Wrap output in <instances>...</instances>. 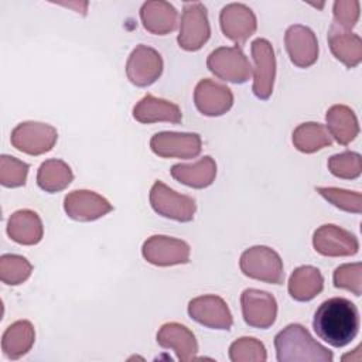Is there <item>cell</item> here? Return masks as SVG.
Wrapping results in <instances>:
<instances>
[{
	"label": "cell",
	"instance_id": "1",
	"mask_svg": "<svg viewBox=\"0 0 362 362\" xmlns=\"http://www.w3.org/2000/svg\"><path fill=\"white\" fill-rule=\"evenodd\" d=\"M359 325L356 305L344 297H332L324 301L313 318L315 334L334 348L348 345L358 335Z\"/></svg>",
	"mask_w": 362,
	"mask_h": 362
},
{
	"label": "cell",
	"instance_id": "2",
	"mask_svg": "<svg viewBox=\"0 0 362 362\" xmlns=\"http://www.w3.org/2000/svg\"><path fill=\"white\" fill-rule=\"evenodd\" d=\"M279 362H332L334 355L300 324H290L274 337Z\"/></svg>",
	"mask_w": 362,
	"mask_h": 362
},
{
	"label": "cell",
	"instance_id": "3",
	"mask_svg": "<svg viewBox=\"0 0 362 362\" xmlns=\"http://www.w3.org/2000/svg\"><path fill=\"white\" fill-rule=\"evenodd\" d=\"M245 276L272 284H281L284 280L283 262L279 253L267 246H253L246 249L239 262Z\"/></svg>",
	"mask_w": 362,
	"mask_h": 362
},
{
	"label": "cell",
	"instance_id": "4",
	"mask_svg": "<svg viewBox=\"0 0 362 362\" xmlns=\"http://www.w3.org/2000/svg\"><path fill=\"white\" fill-rule=\"evenodd\" d=\"M208 69L222 81L243 83L252 75V66L240 47H219L206 59Z\"/></svg>",
	"mask_w": 362,
	"mask_h": 362
},
{
	"label": "cell",
	"instance_id": "5",
	"mask_svg": "<svg viewBox=\"0 0 362 362\" xmlns=\"http://www.w3.org/2000/svg\"><path fill=\"white\" fill-rule=\"evenodd\" d=\"M209 35L211 28L205 6L199 1L184 3L177 38L180 47L185 51H197L209 40Z\"/></svg>",
	"mask_w": 362,
	"mask_h": 362
},
{
	"label": "cell",
	"instance_id": "6",
	"mask_svg": "<svg viewBox=\"0 0 362 362\" xmlns=\"http://www.w3.org/2000/svg\"><path fill=\"white\" fill-rule=\"evenodd\" d=\"M150 205L158 215L178 222L192 221L197 209L192 197L178 194L161 181H156L150 189Z\"/></svg>",
	"mask_w": 362,
	"mask_h": 362
},
{
	"label": "cell",
	"instance_id": "7",
	"mask_svg": "<svg viewBox=\"0 0 362 362\" xmlns=\"http://www.w3.org/2000/svg\"><path fill=\"white\" fill-rule=\"evenodd\" d=\"M58 139L57 129L40 122H24L11 132V144L30 156H40L49 151Z\"/></svg>",
	"mask_w": 362,
	"mask_h": 362
},
{
	"label": "cell",
	"instance_id": "8",
	"mask_svg": "<svg viewBox=\"0 0 362 362\" xmlns=\"http://www.w3.org/2000/svg\"><path fill=\"white\" fill-rule=\"evenodd\" d=\"M253 68V93L256 98L266 100L273 93L276 76V58L272 44L264 38H257L252 42Z\"/></svg>",
	"mask_w": 362,
	"mask_h": 362
},
{
	"label": "cell",
	"instance_id": "9",
	"mask_svg": "<svg viewBox=\"0 0 362 362\" xmlns=\"http://www.w3.org/2000/svg\"><path fill=\"white\" fill-rule=\"evenodd\" d=\"M143 257L156 266H174L189 262V246L187 242L164 235L150 236L141 249Z\"/></svg>",
	"mask_w": 362,
	"mask_h": 362
},
{
	"label": "cell",
	"instance_id": "10",
	"mask_svg": "<svg viewBox=\"0 0 362 362\" xmlns=\"http://www.w3.org/2000/svg\"><path fill=\"white\" fill-rule=\"evenodd\" d=\"M240 305L243 320L249 327L266 329L276 321L277 303L267 291L246 288L240 296Z\"/></svg>",
	"mask_w": 362,
	"mask_h": 362
},
{
	"label": "cell",
	"instance_id": "11",
	"mask_svg": "<svg viewBox=\"0 0 362 362\" xmlns=\"http://www.w3.org/2000/svg\"><path fill=\"white\" fill-rule=\"evenodd\" d=\"M201 146L202 141L197 133L161 132L150 140L153 153L164 158H194L201 153Z\"/></svg>",
	"mask_w": 362,
	"mask_h": 362
},
{
	"label": "cell",
	"instance_id": "12",
	"mask_svg": "<svg viewBox=\"0 0 362 362\" xmlns=\"http://www.w3.org/2000/svg\"><path fill=\"white\" fill-rule=\"evenodd\" d=\"M315 252L328 257L354 256L358 253L359 242L354 233L337 225H322L313 236Z\"/></svg>",
	"mask_w": 362,
	"mask_h": 362
},
{
	"label": "cell",
	"instance_id": "13",
	"mask_svg": "<svg viewBox=\"0 0 362 362\" xmlns=\"http://www.w3.org/2000/svg\"><path fill=\"white\" fill-rule=\"evenodd\" d=\"M163 72V59L161 55L151 47L137 45L127 62H126V75L129 81L136 86H148L154 83Z\"/></svg>",
	"mask_w": 362,
	"mask_h": 362
},
{
	"label": "cell",
	"instance_id": "14",
	"mask_svg": "<svg viewBox=\"0 0 362 362\" xmlns=\"http://www.w3.org/2000/svg\"><path fill=\"white\" fill-rule=\"evenodd\" d=\"M188 314L198 324L214 329H229L233 324L228 304L214 294L192 298L188 303Z\"/></svg>",
	"mask_w": 362,
	"mask_h": 362
},
{
	"label": "cell",
	"instance_id": "15",
	"mask_svg": "<svg viewBox=\"0 0 362 362\" xmlns=\"http://www.w3.org/2000/svg\"><path fill=\"white\" fill-rule=\"evenodd\" d=\"M64 209L69 218L81 222H89L105 216L113 209V206L106 198L93 191L76 189L65 197Z\"/></svg>",
	"mask_w": 362,
	"mask_h": 362
},
{
	"label": "cell",
	"instance_id": "16",
	"mask_svg": "<svg viewBox=\"0 0 362 362\" xmlns=\"http://www.w3.org/2000/svg\"><path fill=\"white\" fill-rule=\"evenodd\" d=\"M221 28L226 38L238 45L243 44L257 27L253 11L242 3H230L221 10Z\"/></svg>",
	"mask_w": 362,
	"mask_h": 362
},
{
	"label": "cell",
	"instance_id": "17",
	"mask_svg": "<svg viewBox=\"0 0 362 362\" xmlns=\"http://www.w3.org/2000/svg\"><path fill=\"white\" fill-rule=\"evenodd\" d=\"M286 49L294 65L298 68L311 66L318 58V41L315 34L305 25H290L284 35Z\"/></svg>",
	"mask_w": 362,
	"mask_h": 362
},
{
	"label": "cell",
	"instance_id": "18",
	"mask_svg": "<svg viewBox=\"0 0 362 362\" xmlns=\"http://www.w3.org/2000/svg\"><path fill=\"white\" fill-rule=\"evenodd\" d=\"M194 102L197 109L205 116H221L233 105L230 89L212 79H202L194 90Z\"/></svg>",
	"mask_w": 362,
	"mask_h": 362
},
{
	"label": "cell",
	"instance_id": "19",
	"mask_svg": "<svg viewBox=\"0 0 362 362\" xmlns=\"http://www.w3.org/2000/svg\"><path fill=\"white\" fill-rule=\"evenodd\" d=\"M157 342L165 349H173L178 361H191L198 352V344L192 331L178 322H167L157 332Z\"/></svg>",
	"mask_w": 362,
	"mask_h": 362
},
{
	"label": "cell",
	"instance_id": "20",
	"mask_svg": "<svg viewBox=\"0 0 362 362\" xmlns=\"http://www.w3.org/2000/svg\"><path fill=\"white\" fill-rule=\"evenodd\" d=\"M143 27L156 35H165L177 28L178 13L168 1H146L140 8Z\"/></svg>",
	"mask_w": 362,
	"mask_h": 362
},
{
	"label": "cell",
	"instance_id": "21",
	"mask_svg": "<svg viewBox=\"0 0 362 362\" xmlns=\"http://www.w3.org/2000/svg\"><path fill=\"white\" fill-rule=\"evenodd\" d=\"M328 45L334 57L346 68L356 66L362 59V40L358 34L331 24L328 31Z\"/></svg>",
	"mask_w": 362,
	"mask_h": 362
},
{
	"label": "cell",
	"instance_id": "22",
	"mask_svg": "<svg viewBox=\"0 0 362 362\" xmlns=\"http://www.w3.org/2000/svg\"><path fill=\"white\" fill-rule=\"evenodd\" d=\"M133 117L137 122L147 124L156 122L180 123L182 120V113L175 103L153 95H146L133 107Z\"/></svg>",
	"mask_w": 362,
	"mask_h": 362
},
{
	"label": "cell",
	"instance_id": "23",
	"mask_svg": "<svg viewBox=\"0 0 362 362\" xmlns=\"http://www.w3.org/2000/svg\"><path fill=\"white\" fill-rule=\"evenodd\" d=\"M7 233L20 245H37L44 233L42 222L34 211L20 209L10 216Z\"/></svg>",
	"mask_w": 362,
	"mask_h": 362
},
{
	"label": "cell",
	"instance_id": "24",
	"mask_svg": "<svg viewBox=\"0 0 362 362\" xmlns=\"http://www.w3.org/2000/svg\"><path fill=\"white\" fill-rule=\"evenodd\" d=\"M174 180L192 188L209 187L216 177V163L212 157L205 156L194 164H175L171 167Z\"/></svg>",
	"mask_w": 362,
	"mask_h": 362
},
{
	"label": "cell",
	"instance_id": "25",
	"mask_svg": "<svg viewBox=\"0 0 362 362\" xmlns=\"http://www.w3.org/2000/svg\"><path fill=\"white\" fill-rule=\"evenodd\" d=\"M327 129L339 144L346 146L359 133L358 119L354 110L345 105H334L327 112Z\"/></svg>",
	"mask_w": 362,
	"mask_h": 362
},
{
	"label": "cell",
	"instance_id": "26",
	"mask_svg": "<svg viewBox=\"0 0 362 362\" xmlns=\"http://www.w3.org/2000/svg\"><path fill=\"white\" fill-rule=\"evenodd\" d=\"M324 287L322 274L317 267H297L288 280V293L297 301H310L317 297Z\"/></svg>",
	"mask_w": 362,
	"mask_h": 362
},
{
	"label": "cell",
	"instance_id": "27",
	"mask_svg": "<svg viewBox=\"0 0 362 362\" xmlns=\"http://www.w3.org/2000/svg\"><path fill=\"white\" fill-rule=\"evenodd\" d=\"M35 339L34 327L30 321L21 320L11 324L3 334L1 349L8 359H18L25 355Z\"/></svg>",
	"mask_w": 362,
	"mask_h": 362
},
{
	"label": "cell",
	"instance_id": "28",
	"mask_svg": "<svg viewBox=\"0 0 362 362\" xmlns=\"http://www.w3.org/2000/svg\"><path fill=\"white\" fill-rule=\"evenodd\" d=\"M74 180L71 167L57 158L44 161L37 173V184L47 192H58L65 189Z\"/></svg>",
	"mask_w": 362,
	"mask_h": 362
},
{
	"label": "cell",
	"instance_id": "29",
	"mask_svg": "<svg viewBox=\"0 0 362 362\" xmlns=\"http://www.w3.org/2000/svg\"><path fill=\"white\" fill-rule=\"evenodd\" d=\"M293 144L301 153H315L324 147L331 146L332 137L325 126L308 122L294 129Z\"/></svg>",
	"mask_w": 362,
	"mask_h": 362
},
{
	"label": "cell",
	"instance_id": "30",
	"mask_svg": "<svg viewBox=\"0 0 362 362\" xmlns=\"http://www.w3.org/2000/svg\"><path fill=\"white\" fill-rule=\"evenodd\" d=\"M33 272L30 262L18 255H3L0 259V279L3 283L17 286L25 281Z\"/></svg>",
	"mask_w": 362,
	"mask_h": 362
},
{
	"label": "cell",
	"instance_id": "31",
	"mask_svg": "<svg viewBox=\"0 0 362 362\" xmlns=\"http://www.w3.org/2000/svg\"><path fill=\"white\" fill-rule=\"evenodd\" d=\"M229 358L232 362H263L267 359V354L260 341L243 337L229 346Z\"/></svg>",
	"mask_w": 362,
	"mask_h": 362
},
{
	"label": "cell",
	"instance_id": "32",
	"mask_svg": "<svg viewBox=\"0 0 362 362\" xmlns=\"http://www.w3.org/2000/svg\"><path fill=\"white\" fill-rule=\"evenodd\" d=\"M328 170L332 175L344 180H354L361 175L362 160L355 151H344L328 160Z\"/></svg>",
	"mask_w": 362,
	"mask_h": 362
},
{
	"label": "cell",
	"instance_id": "33",
	"mask_svg": "<svg viewBox=\"0 0 362 362\" xmlns=\"http://www.w3.org/2000/svg\"><path fill=\"white\" fill-rule=\"evenodd\" d=\"M317 192L324 197L334 206L354 214H361L362 195L356 191L341 189L335 187H318Z\"/></svg>",
	"mask_w": 362,
	"mask_h": 362
},
{
	"label": "cell",
	"instance_id": "34",
	"mask_svg": "<svg viewBox=\"0 0 362 362\" xmlns=\"http://www.w3.org/2000/svg\"><path fill=\"white\" fill-rule=\"evenodd\" d=\"M28 164L16 157L3 154L0 157V182L4 187H20L25 184Z\"/></svg>",
	"mask_w": 362,
	"mask_h": 362
},
{
	"label": "cell",
	"instance_id": "35",
	"mask_svg": "<svg viewBox=\"0 0 362 362\" xmlns=\"http://www.w3.org/2000/svg\"><path fill=\"white\" fill-rule=\"evenodd\" d=\"M334 286L349 290L359 297L362 293V264L358 262L337 267L334 272Z\"/></svg>",
	"mask_w": 362,
	"mask_h": 362
},
{
	"label": "cell",
	"instance_id": "36",
	"mask_svg": "<svg viewBox=\"0 0 362 362\" xmlns=\"http://www.w3.org/2000/svg\"><path fill=\"white\" fill-rule=\"evenodd\" d=\"M359 18V1L356 0H338L334 3V23L335 25L349 30Z\"/></svg>",
	"mask_w": 362,
	"mask_h": 362
}]
</instances>
